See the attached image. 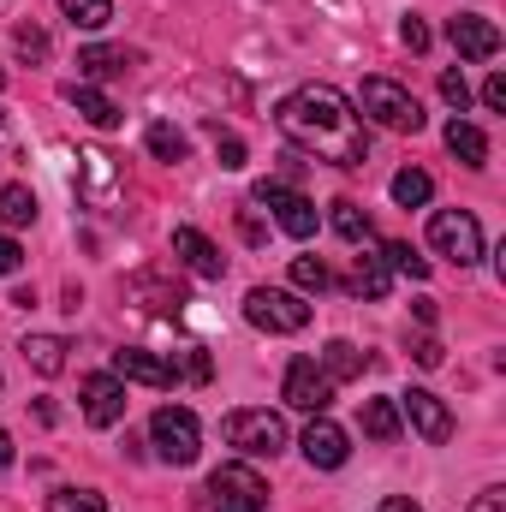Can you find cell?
<instances>
[{
    "label": "cell",
    "instance_id": "obj_1",
    "mask_svg": "<svg viewBox=\"0 0 506 512\" xmlns=\"http://www.w3.org/2000/svg\"><path fill=\"white\" fill-rule=\"evenodd\" d=\"M274 126L292 149L316 155V161H334V167H364L370 155V137L364 120L352 114V102L334 90V84H304L292 90L280 108H274Z\"/></svg>",
    "mask_w": 506,
    "mask_h": 512
},
{
    "label": "cell",
    "instance_id": "obj_2",
    "mask_svg": "<svg viewBox=\"0 0 506 512\" xmlns=\"http://www.w3.org/2000/svg\"><path fill=\"white\" fill-rule=\"evenodd\" d=\"M221 435H227V447H239L245 459H274V453L286 447V417H280V411H268V405L227 411Z\"/></svg>",
    "mask_w": 506,
    "mask_h": 512
},
{
    "label": "cell",
    "instance_id": "obj_3",
    "mask_svg": "<svg viewBox=\"0 0 506 512\" xmlns=\"http://www.w3.org/2000/svg\"><path fill=\"white\" fill-rule=\"evenodd\" d=\"M358 108H364L381 131H411V137L423 131V102H417L405 84H393V78H364Z\"/></svg>",
    "mask_w": 506,
    "mask_h": 512
},
{
    "label": "cell",
    "instance_id": "obj_4",
    "mask_svg": "<svg viewBox=\"0 0 506 512\" xmlns=\"http://www.w3.org/2000/svg\"><path fill=\"white\" fill-rule=\"evenodd\" d=\"M149 447H155L161 465H191L197 447H203V429H197V417L185 405H161L149 417Z\"/></svg>",
    "mask_w": 506,
    "mask_h": 512
},
{
    "label": "cell",
    "instance_id": "obj_5",
    "mask_svg": "<svg viewBox=\"0 0 506 512\" xmlns=\"http://www.w3.org/2000/svg\"><path fill=\"white\" fill-rule=\"evenodd\" d=\"M245 322L262 334H298L310 328V304L298 292H280V286H251L245 292Z\"/></svg>",
    "mask_w": 506,
    "mask_h": 512
},
{
    "label": "cell",
    "instance_id": "obj_6",
    "mask_svg": "<svg viewBox=\"0 0 506 512\" xmlns=\"http://www.w3.org/2000/svg\"><path fill=\"white\" fill-rule=\"evenodd\" d=\"M429 245H435V256H447L453 268H471L483 256V227L465 209H435L429 215Z\"/></svg>",
    "mask_w": 506,
    "mask_h": 512
},
{
    "label": "cell",
    "instance_id": "obj_7",
    "mask_svg": "<svg viewBox=\"0 0 506 512\" xmlns=\"http://www.w3.org/2000/svg\"><path fill=\"white\" fill-rule=\"evenodd\" d=\"M209 507L215 512H268V483L256 477L251 465H221L209 471Z\"/></svg>",
    "mask_w": 506,
    "mask_h": 512
},
{
    "label": "cell",
    "instance_id": "obj_8",
    "mask_svg": "<svg viewBox=\"0 0 506 512\" xmlns=\"http://www.w3.org/2000/svg\"><path fill=\"white\" fill-rule=\"evenodd\" d=\"M251 203L274 209V221H280L286 239H310V233H316V203H310L304 191H292L286 179H262V185L251 191Z\"/></svg>",
    "mask_w": 506,
    "mask_h": 512
},
{
    "label": "cell",
    "instance_id": "obj_9",
    "mask_svg": "<svg viewBox=\"0 0 506 512\" xmlns=\"http://www.w3.org/2000/svg\"><path fill=\"white\" fill-rule=\"evenodd\" d=\"M280 399H286L292 411L322 417V411L334 405V382L322 376V364H316V358H292V364H286V382H280Z\"/></svg>",
    "mask_w": 506,
    "mask_h": 512
},
{
    "label": "cell",
    "instance_id": "obj_10",
    "mask_svg": "<svg viewBox=\"0 0 506 512\" xmlns=\"http://www.w3.org/2000/svg\"><path fill=\"white\" fill-rule=\"evenodd\" d=\"M399 411L411 417V429H417L429 447L453 441V411H447V399H441V393H429V387H411V393H399Z\"/></svg>",
    "mask_w": 506,
    "mask_h": 512
},
{
    "label": "cell",
    "instance_id": "obj_11",
    "mask_svg": "<svg viewBox=\"0 0 506 512\" xmlns=\"http://www.w3.org/2000/svg\"><path fill=\"white\" fill-rule=\"evenodd\" d=\"M447 42L459 48V60H495V54H501V30H495V18H483V12L447 18Z\"/></svg>",
    "mask_w": 506,
    "mask_h": 512
},
{
    "label": "cell",
    "instance_id": "obj_12",
    "mask_svg": "<svg viewBox=\"0 0 506 512\" xmlns=\"http://www.w3.org/2000/svg\"><path fill=\"white\" fill-rule=\"evenodd\" d=\"M304 459L316 465V471H340L346 459H352V441H346V429L340 423H328V411L322 417H310V429H304Z\"/></svg>",
    "mask_w": 506,
    "mask_h": 512
},
{
    "label": "cell",
    "instance_id": "obj_13",
    "mask_svg": "<svg viewBox=\"0 0 506 512\" xmlns=\"http://www.w3.org/2000/svg\"><path fill=\"white\" fill-rule=\"evenodd\" d=\"M114 376L120 382H137V387H173L179 382V364L161 358V352H143V346H120L114 352Z\"/></svg>",
    "mask_w": 506,
    "mask_h": 512
},
{
    "label": "cell",
    "instance_id": "obj_14",
    "mask_svg": "<svg viewBox=\"0 0 506 512\" xmlns=\"http://www.w3.org/2000/svg\"><path fill=\"white\" fill-rule=\"evenodd\" d=\"M126 417V382L120 376H84V423L114 429Z\"/></svg>",
    "mask_w": 506,
    "mask_h": 512
},
{
    "label": "cell",
    "instance_id": "obj_15",
    "mask_svg": "<svg viewBox=\"0 0 506 512\" xmlns=\"http://www.w3.org/2000/svg\"><path fill=\"white\" fill-rule=\"evenodd\" d=\"M173 256H185V268L203 274V280H221V274H227V256L215 251L197 227H173Z\"/></svg>",
    "mask_w": 506,
    "mask_h": 512
},
{
    "label": "cell",
    "instance_id": "obj_16",
    "mask_svg": "<svg viewBox=\"0 0 506 512\" xmlns=\"http://www.w3.org/2000/svg\"><path fill=\"white\" fill-rule=\"evenodd\" d=\"M66 102H72V108H78V114H84L90 126H102V131L126 120V114H120V108H114V102H108L102 90H90V84H66Z\"/></svg>",
    "mask_w": 506,
    "mask_h": 512
},
{
    "label": "cell",
    "instance_id": "obj_17",
    "mask_svg": "<svg viewBox=\"0 0 506 512\" xmlns=\"http://www.w3.org/2000/svg\"><path fill=\"white\" fill-rule=\"evenodd\" d=\"M387 280H393V268H387L381 256H352L346 292H358V298H387Z\"/></svg>",
    "mask_w": 506,
    "mask_h": 512
},
{
    "label": "cell",
    "instance_id": "obj_18",
    "mask_svg": "<svg viewBox=\"0 0 506 512\" xmlns=\"http://www.w3.org/2000/svg\"><path fill=\"white\" fill-rule=\"evenodd\" d=\"M24 364H30L36 376H60V370H66V340H60V334H30V340H24Z\"/></svg>",
    "mask_w": 506,
    "mask_h": 512
},
{
    "label": "cell",
    "instance_id": "obj_19",
    "mask_svg": "<svg viewBox=\"0 0 506 512\" xmlns=\"http://www.w3.org/2000/svg\"><path fill=\"white\" fill-rule=\"evenodd\" d=\"M364 364H370V358H364L352 340H328V352H322V376H328V382H358Z\"/></svg>",
    "mask_w": 506,
    "mask_h": 512
},
{
    "label": "cell",
    "instance_id": "obj_20",
    "mask_svg": "<svg viewBox=\"0 0 506 512\" xmlns=\"http://www.w3.org/2000/svg\"><path fill=\"white\" fill-rule=\"evenodd\" d=\"M447 149H453L465 167H489V137L471 126V120H453V126H447Z\"/></svg>",
    "mask_w": 506,
    "mask_h": 512
},
{
    "label": "cell",
    "instance_id": "obj_21",
    "mask_svg": "<svg viewBox=\"0 0 506 512\" xmlns=\"http://www.w3.org/2000/svg\"><path fill=\"white\" fill-rule=\"evenodd\" d=\"M387 191H393V203H399V209H423V203L435 197V179H429L423 167H399Z\"/></svg>",
    "mask_w": 506,
    "mask_h": 512
},
{
    "label": "cell",
    "instance_id": "obj_22",
    "mask_svg": "<svg viewBox=\"0 0 506 512\" xmlns=\"http://www.w3.org/2000/svg\"><path fill=\"white\" fill-rule=\"evenodd\" d=\"M36 221V191L30 185H0V227H30Z\"/></svg>",
    "mask_w": 506,
    "mask_h": 512
},
{
    "label": "cell",
    "instance_id": "obj_23",
    "mask_svg": "<svg viewBox=\"0 0 506 512\" xmlns=\"http://www.w3.org/2000/svg\"><path fill=\"white\" fill-rule=\"evenodd\" d=\"M364 435L370 441H399V405L393 399H364Z\"/></svg>",
    "mask_w": 506,
    "mask_h": 512
},
{
    "label": "cell",
    "instance_id": "obj_24",
    "mask_svg": "<svg viewBox=\"0 0 506 512\" xmlns=\"http://www.w3.org/2000/svg\"><path fill=\"white\" fill-rule=\"evenodd\" d=\"M78 72L84 78H120L126 72V48H84L78 54Z\"/></svg>",
    "mask_w": 506,
    "mask_h": 512
},
{
    "label": "cell",
    "instance_id": "obj_25",
    "mask_svg": "<svg viewBox=\"0 0 506 512\" xmlns=\"http://www.w3.org/2000/svg\"><path fill=\"white\" fill-rule=\"evenodd\" d=\"M334 233H340L346 245H364L376 227H370V215H364L358 203H346V197H340V203H334Z\"/></svg>",
    "mask_w": 506,
    "mask_h": 512
},
{
    "label": "cell",
    "instance_id": "obj_26",
    "mask_svg": "<svg viewBox=\"0 0 506 512\" xmlns=\"http://www.w3.org/2000/svg\"><path fill=\"white\" fill-rule=\"evenodd\" d=\"M54 6H60L78 30H102V24L114 18V0H54Z\"/></svg>",
    "mask_w": 506,
    "mask_h": 512
},
{
    "label": "cell",
    "instance_id": "obj_27",
    "mask_svg": "<svg viewBox=\"0 0 506 512\" xmlns=\"http://www.w3.org/2000/svg\"><path fill=\"white\" fill-rule=\"evenodd\" d=\"M381 262H387L393 274H405V280H429V262L411 251V245H399V239H387V245H381Z\"/></svg>",
    "mask_w": 506,
    "mask_h": 512
},
{
    "label": "cell",
    "instance_id": "obj_28",
    "mask_svg": "<svg viewBox=\"0 0 506 512\" xmlns=\"http://www.w3.org/2000/svg\"><path fill=\"white\" fill-rule=\"evenodd\" d=\"M143 143H149V155H155V161H167V167H173V161H185V149H191V143H185V131H173V126H149Z\"/></svg>",
    "mask_w": 506,
    "mask_h": 512
},
{
    "label": "cell",
    "instance_id": "obj_29",
    "mask_svg": "<svg viewBox=\"0 0 506 512\" xmlns=\"http://www.w3.org/2000/svg\"><path fill=\"white\" fill-rule=\"evenodd\" d=\"M48 512H108V501L96 489H54L48 495Z\"/></svg>",
    "mask_w": 506,
    "mask_h": 512
},
{
    "label": "cell",
    "instance_id": "obj_30",
    "mask_svg": "<svg viewBox=\"0 0 506 512\" xmlns=\"http://www.w3.org/2000/svg\"><path fill=\"white\" fill-rule=\"evenodd\" d=\"M292 286L298 292H322L328 286V262L322 256H292Z\"/></svg>",
    "mask_w": 506,
    "mask_h": 512
},
{
    "label": "cell",
    "instance_id": "obj_31",
    "mask_svg": "<svg viewBox=\"0 0 506 512\" xmlns=\"http://www.w3.org/2000/svg\"><path fill=\"white\" fill-rule=\"evenodd\" d=\"M12 48H18L24 60H48V36H42L36 24H18V30H12Z\"/></svg>",
    "mask_w": 506,
    "mask_h": 512
},
{
    "label": "cell",
    "instance_id": "obj_32",
    "mask_svg": "<svg viewBox=\"0 0 506 512\" xmlns=\"http://www.w3.org/2000/svg\"><path fill=\"white\" fill-rule=\"evenodd\" d=\"M441 96H447V108H459V114L471 108V84H465V72H459V66H453V72H441Z\"/></svg>",
    "mask_w": 506,
    "mask_h": 512
},
{
    "label": "cell",
    "instance_id": "obj_33",
    "mask_svg": "<svg viewBox=\"0 0 506 512\" xmlns=\"http://www.w3.org/2000/svg\"><path fill=\"white\" fill-rule=\"evenodd\" d=\"M215 155H221V167H245V143L221 126H215Z\"/></svg>",
    "mask_w": 506,
    "mask_h": 512
},
{
    "label": "cell",
    "instance_id": "obj_34",
    "mask_svg": "<svg viewBox=\"0 0 506 512\" xmlns=\"http://www.w3.org/2000/svg\"><path fill=\"white\" fill-rule=\"evenodd\" d=\"M399 36H405V48H411V54H423V48H429V30H423V18H405V24H399Z\"/></svg>",
    "mask_w": 506,
    "mask_h": 512
},
{
    "label": "cell",
    "instance_id": "obj_35",
    "mask_svg": "<svg viewBox=\"0 0 506 512\" xmlns=\"http://www.w3.org/2000/svg\"><path fill=\"white\" fill-rule=\"evenodd\" d=\"M24 268V251H18V239H6L0 233V274H18Z\"/></svg>",
    "mask_w": 506,
    "mask_h": 512
},
{
    "label": "cell",
    "instance_id": "obj_36",
    "mask_svg": "<svg viewBox=\"0 0 506 512\" xmlns=\"http://www.w3.org/2000/svg\"><path fill=\"white\" fill-rule=\"evenodd\" d=\"M411 358H417L423 370H435V364H441L447 352H441V340H417V346H411Z\"/></svg>",
    "mask_w": 506,
    "mask_h": 512
},
{
    "label": "cell",
    "instance_id": "obj_37",
    "mask_svg": "<svg viewBox=\"0 0 506 512\" xmlns=\"http://www.w3.org/2000/svg\"><path fill=\"white\" fill-rule=\"evenodd\" d=\"M483 108H495V114L506 108V78H501V72H495V78L483 84Z\"/></svg>",
    "mask_w": 506,
    "mask_h": 512
},
{
    "label": "cell",
    "instance_id": "obj_38",
    "mask_svg": "<svg viewBox=\"0 0 506 512\" xmlns=\"http://www.w3.org/2000/svg\"><path fill=\"white\" fill-rule=\"evenodd\" d=\"M185 376H191V382H209V376H215L209 352H191V358H185Z\"/></svg>",
    "mask_w": 506,
    "mask_h": 512
},
{
    "label": "cell",
    "instance_id": "obj_39",
    "mask_svg": "<svg viewBox=\"0 0 506 512\" xmlns=\"http://www.w3.org/2000/svg\"><path fill=\"white\" fill-rule=\"evenodd\" d=\"M471 512H506V489H483V495L471 501Z\"/></svg>",
    "mask_w": 506,
    "mask_h": 512
},
{
    "label": "cell",
    "instance_id": "obj_40",
    "mask_svg": "<svg viewBox=\"0 0 506 512\" xmlns=\"http://www.w3.org/2000/svg\"><path fill=\"white\" fill-rule=\"evenodd\" d=\"M239 233H245V239H251V245H262V221H256L251 209H245V215H239Z\"/></svg>",
    "mask_w": 506,
    "mask_h": 512
},
{
    "label": "cell",
    "instance_id": "obj_41",
    "mask_svg": "<svg viewBox=\"0 0 506 512\" xmlns=\"http://www.w3.org/2000/svg\"><path fill=\"white\" fill-rule=\"evenodd\" d=\"M381 512H423V507H417V501H405V495H387V501H381Z\"/></svg>",
    "mask_w": 506,
    "mask_h": 512
},
{
    "label": "cell",
    "instance_id": "obj_42",
    "mask_svg": "<svg viewBox=\"0 0 506 512\" xmlns=\"http://www.w3.org/2000/svg\"><path fill=\"white\" fill-rule=\"evenodd\" d=\"M12 459H18V453H12V435H6V429H0V471H6V465H12Z\"/></svg>",
    "mask_w": 506,
    "mask_h": 512
},
{
    "label": "cell",
    "instance_id": "obj_43",
    "mask_svg": "<svg viewBox=\"0 0 506 512\" xmlns=\"http://www.w3.org/2000/svg\"><path fill=\"white\" fill-rule=\"evenodd\" d=\"M0 120H6V114H0Z\"/></svg>",
    "mask_w": 506,
    "mask_h": 512
}]
</instances>
